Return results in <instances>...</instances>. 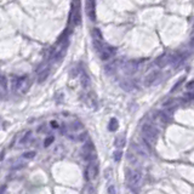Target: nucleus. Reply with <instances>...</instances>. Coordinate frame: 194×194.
I'll list each match as a JSON object with an SVG mask.
<instances>
[{
  "instance_id": "obj_12",
  "label": "nucleus",
  "mask_w": 194,
  "mask_h": 194,
  "mask_svg": "<svg viewBox=\"0 0 194 194\" xmlns=\"http://www.w3.org/2000/svg\"><path fill=\"white\" fill-rule=\"evenodd\" d=\"M121 155H123V153H121L120 150L115 152V153H114V160H115V161H119V160L121 159Z\"/></svg>"
},
{
  "instance_id": "obj_17",
  "label": "nucleus",
  "mask_w": 194,
  "mask_h": 194,
  "mask_svg": "<svg viewBox=\"0 0 194 194\" xmlns=\"http://www.w3.org/2000/svg\"><path fill=\"white\" fill-rule=\"evenodd\" d=\"M193 43H194V38H193Z\"/></svg>"
},
{
  "instance_id": "obj_6",
  "label": "nucleus",
  "mask_w": 194,
  "mask_h": 194,
  "mask_svg": "<svg viewBox=\"0 0 194 194\" xmlns=\"http://www.w3.org/2000/svg\"><path fill=\"white\" fill-rule=\"evenodd\" d=\"M158 75H159V73L157 70H152L148 75H146V78H144V85L146 86H150L157 80Z\"/></svg>"
},
{
  "instance_id": "obj_10",
  "label": "nucleus",
  "mask_w": 194,
  "mask_h": 194,
  "mask_svg": "<svg viewBox=\"0 0 194 194\" xmlns=\"http://www.w3.org/2000/svg\"><path fill=\"white\" fill-rule=\"evenodd\" d=\"M47 74H49V70H45V72H43L41 74H40V77H39V83H43L44 80L46 79V77H47Z\"/></svg>"
},
{
  "instance_id": "obj_11",
  "label": "nucleus",
  "mask_w": 194,
  "mask_h": 194,
  "mask_svg": "<svg viewBox=\"0 0 194 194\" xmlns=\"http://www.w3.org/2000/svg\"><path fill=\"white\" fill-rule=\"evenodd\" d=\"M24 158H27V159H32L33 157H35V152H27V153H24L23 154Z\"/></svg>"
},
{
  "instance_id": "obj_13",
  "label": "nucleus",
  "mask_w": 194,
  "mask_h": 194,
  "mask_svg": "<svg viewBox=\"0 0 194 194\" xmlns=\"http://www.w3.org/2000/svg\"><path fill=\"white\" fill-rule=\"evenodd\" d=\"M52 142H53V136H50V138H46V140H45V143H44V144H45V147L50 146Z\"/></svg>"
},
{
  "instance_id": "obj_4",
  "label": "nucleus",
  "mask_w": 194,
  "mask_h": 194,
  "mask_svg": "<svg viewBox=\"0 0 194 194\" xmlns=\"http://www.w3.org/2000/svg\"><path fill=\"white\" fill-rule=\"evenodd\" d=\"M16 86L18 87V92L24 93V92H27V90L29 89V82L27 80V78L17 79V83H16Z\"/></svg>"
},
{
  "instance_id": "obj_2",
  "label": "nucleus",
  "mask_w": 194,
  "mask_h": 194,
  "mask_svg": "<svg viewBox=\"0 0 194 194\" xmlns=\"http://www.w3.org/2000/svg\"><path fill=\"white\" fill-rule=\"evenodd\" d=\"M142 174L137 170H134V171H127V181H129V184H130V188L136 193L138 190V188L141 187L142 184Z\"/></svg>"
},
{
  "instance_id": "obj_15",
  "label": "nucleus",
  "mask_w": 194,
  "mask_h": 194,
  "mask_svg": "<svg viewBox=\"0 0 194 194\" xmlns=\"http://www.w3.org/2000/svg\"><path fill=\"white\" fill-rule=\"evenodd\" d=\"M1 86H3V92L6 90V77H3V84H1Z\"/></svg>"
},
{
  "instance_id": "obj_9",
  "label": "nucleus",
  "mask_w": 194,
  "mask_h": 194,
  "mask_svg": "<svg viewBox=\"0 0 194 194\" xmlns=\"http://www.w3.org/2000/svg\"><path fill=\"white\" fill-rule=\"evenodd\" d=\"M118 129V120L117 119H112L109 123V130L110 131H115Z\"/></svg>"
},
{
  "instance_id": "obj_7",
  "label": "nucleus",
  "mask_w": 194,
  "mask_h": 194,
  "mask_svg": "<svg viewBox=\"0 0 194 194\" xmlns=\"http://www.w3.org/2000/svg\"><path fill=\"white\" fill-rule=\"evenodd\" d=\"M86 12L91 20H95V0H86Z\"/></svg>"
},
{
  "instance_id": "obj_3",
  "label": "nucleus",
  "mask_w": 194,
  "mask_h": 194,
  "mask_svg": "<svg viewBox=\"0 0 194 194\" xmlns=\"http://www.w3.org/2000/svg\"><path fill=\"white\" fill-rule=\"evenodd\" d=\"M98 174V165H97V160L93 159V160H90L89 163V166H87V170H86V179L87 180H93L95 177Z\"/></svg>"
},
{
  "instance_id": "obj_5",
  "label": "nucleus",
  "mask_w": 194,
  "mask_h": 194,
  "mask_svg": "<svg viewBox=\"0 0 194 194\" xmlns=\"http://www.w3.org/2000/svg\"><path fill=\"white\" fill-rule=\"evenodd\" d=\"M171 62H172V56H169L166 53L159 56V57L157 58V64L159 67H165V66H167V64L171 63Z\"/></svg>"
},
{
  "instance_id": "obj_8",
  "label": "nucleus",
  "mask_w": 194,
  "mask_h": 194,
  "mask_svg": "<svg viewBox=\"0 0 194 194\" xmlns=\"http://www.w3.org/2000/svg\"><path fill=\"white\" fill-rule=\"evenodd\" d=\"M115 146H117L118 148H123L124 146H125V137L123 135L118 136L117 138H115Z\"/></svg>"
},
{
  "instance_id": "obj_16",
  "label": "nucleus",
  "mask_w": 194,
  "mask_h": 194,
  "mask_svg": "<svg viewBox=\"0 0 194 194\" xmlns=\"http://www.w3.org/2000/svg\"><path fill=\"white\" fill-rule=\"evenodd\" d=\"M193 98H194V93H188L187 96H186V100H188V101L193 100Z\"/></svg>"
},
{
  "instance_id": "obj_14",
  "label": "nucleus",
  "mask_w": 194,
  "mask_h": 194,
  "mask_svg": "<svg viewBox=\"0 0 194 194\" xmlns=\"http://www.w3.org/2000/svg\"><path fill=\"white\" fill-rule=\"evenodd\" d=\"M108 193H109V194H117L114 186H109V187H108Z\"/></svg>"
},
{
  "instance_id": "obj_1",
  "label": "nucleus",
  "mask_w": 194,
  "mask_h": 194,
  "mask_svg": "<svg viewBox=\"0 0 194 194\" xmlns=\"http://www.w3.org/2000/svg\"><path fill=\"white\" fill-rule=\"evenodd\" d=\"M142 135H143V141L147 146H150L155 143L158 138V130L149 123H146L142 126Z\"/></svg>"
}]
</instances>
